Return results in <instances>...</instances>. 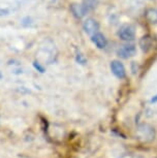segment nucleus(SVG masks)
<instances>
[{
	"mask_svg": "<svg viewBox=\"0 0 157 158\" xmlns=\"http://www.w3.org/2000/svg\"><path fill=\"white\" fill-rule=\"evenodd\" d=\"M135 54H137V47L133 44H123L117 51V55L122 59H129Z\"/></svg>",
	"mask_w": 157,
	"mask_h": 158,
	"instance_id": "obj_3",
	"label": "nucleus"
},
{
	"mask_svg": "<svg viewBox=\"0 0 157 158\" xmlns=\"http://www.w3.org/2000/svg\"><path fill=\"white\" fill-rule=\"evenodd\" d=\"M10 10H6V8H0V16H5V15H8Z\"/></svg>",
	"mask_w": 157,
	"mask_h": 158,
	"instance_id": "obj_13",
	"label": "nucleus"
},
{
	"mask_svg": "<svg viewBox=\"0 0 157 158\" xmlns=\"http://www.w3.org/2000/svg\"><path fill=\"white\" fill-rule=\"evenodd\" d=\"M138 44H140V47L143 52H145V53L149 52L153 47V37L151 36L150 34L144 35V36L141 37L140 41H138Z\"/></svg>",
	"mask_w": 157,
	"mask_h": 158,
	"instance_id": "obj_7",
	"label": "nucleus"
},
{
	"mask_svg": "<svg viewBox=\"0 0 157 158\" xmlns=\"http://www.w3.org/2000/svg\"><path fill=\"white\" fill-rule=\"evenodd\" d=\"M111 70L114 76L118 79H124L126 77V69L123 63L119 60H113L111 62Z\"/></svg>",
	"mask_w": 157,
	"mask_h": 158,
	"instance_id": "obj_5",
	"label": "nucleus"
},
{
	"mask_svg": "<svg viewBox=\"0 0 157 158\" xmlns=\"http://www.w3.org/2000/svg\"><path fill=\"white\" fill-rule=\"evenodd\" d=\"M117 34L122 40L132 41L135 38V27L132 24H124L119 28Z\"/></svg>",
	"mask_w": 157,
	"mask_h": 158,
	"instance_id": "obj_2",
	"label": "nucleus"
},
{
	"mask_svg": "<svg viewBox=\"0 0 157 158\" xmlns=\"http://www.w3.org/2000/svg\"><path fill=\"white\" fill-rule=\"evenodd\" d=\"M69 10L72 11V14L73 15V17L76 19H82L86 16V14L88 13L86 10V8L83 6V4L80 3H72L69 6Z\"/></svg>",
	"mask_w": 157,
	"mask_h": 158,
	"instance_id": "obj_6",
	"label": "nucleus"
},
{
	"mask_svg": "<svg viewBox=\"0 0 157 158\" xmlns=\"http://www.w3.org/2000/svg\"><path fill=\"white\" fill-rule=\"evenodd\" d=\"M76 62H78V63L82 64V65H84V64L87 63V59H86V57L82 54V53H78V54H76Z\"/></svg>",
	"mask_w": 157,
	"mask_h": 158,
	"instance_id": "obj_11",
	"label": "nucleus"
},
{
	"mask_svg": "<svg viewBox=\"0 0 157 158\" xmlns=\"http://www.w3.org/2000/svg\"><path fill=\"white\" fill-rule=\"evenodd\" d=\"M2 77H3V76H2V73H1V71H0V80L2 79Z\"/></svg>",
	"mask_w": 157,
	"mask_h": 158,
	"instance_id": "obj_14",
	"label": "nucleus"
},
{
	"mask_svg": "<svg viewBox=\"0 0 157 158\" xmlns=\"http://www.w3.org/2000/svg\"><path fill=\"white\" fill-rule=\"evenodd\" d=\"M91 40L98 49H105L108 46V40H106L105 36L100 32H97L93 36H91Z\"/></svg>",
	"mask_w": 157,
	"mask_h": 158,
	"instance_id": "obj_8",
	"label": "nucleus"
},
{
	"mask_svg": "<svg viewBox=\"0 0 157 158\" xmlns=\"http://www.w3.org/2000/svg\"><path fill=\"white\" fill-rule=\"evenodd\" d=\"M83 29L85 30V32L90 36H93L94 34L97 33L99 30V24L98 22L93 19V18H88L84 21L83 23Z\"/></svg>",
	"mask_w": 157,
	"mask_h": 158,
	"instance_id": "obj_4",
	"label": "nucleus"
},
{
	"mask_svg": "<svg viewBox=\"0 0 157 158\" xmlns=\"http://www.w3.org/2000/svg\"><path fill=\"white\" fill-rule=\"evenodd\" d=\"M155 135H156L155 129L150 124L142 123L140 125H138L137 130H135V136L142 143H150L154 141Z\"/></svg>",
	"mask_w": 157,
	"mask_h": 158,
	"instance_id": "obj_1",
	"label": "nucleus"
},
{
	"mask_svg": "<svg viewBox=\"0 0 157 158\" xmlns=\"http://www.w3.org/2000/svg\"><path fill=\"white\" fill-rule=\"evenodd\" d=\"M145 18L150 24H157V8H147L145 11Z\"/></svg>",
	"mask_w": 157,
	"mask_h": 158,
	"instance_id": "obj_9",
	"label": "nucleus"
},
{
	"mask_svg": "<svg viewBox=\"0 0 157 158\" xmlns=\"http://www.w3.org/2000/svg\"><path fill=\"white\" fill-rule=\"evenodd\" d=\"M33 67L36 69L37 71H39L40 73H44V67L41 65V63H39L38 61H34L33 62Z\"/></svg>",
	"mask_w": 157,
	"mask_h": 158,
	"instance_id": "obj_12",
	"label": "nucleus"
},
{
	"mask_svg": "<svg viewBox=\"0 0 157 158\" xmlns=\"http://www.w3.org/2000/svg\"><path fill=\"white\" fill-rule=\"evenodd\" d=\"M82 4H83V6L86 8V10L90 11V10H93L94 8L97 6L98 0H83Z\"/></svg>",
	"mask_w": 157,
	"mask_h": 158,
	"instance_id": "obj_10",
	"label": "nucleus"
}]
</instances>
